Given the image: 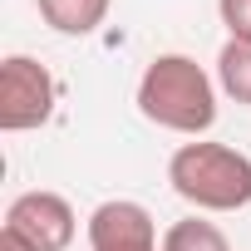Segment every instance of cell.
<instances>
[{
  "instance_id": "7",
  "label": "cell",
  "mask_w": 251,
  "mask_h": 251,
  "mask_svg": "<svg viewBox=\"0 0 251 251\" xmlns=\"http://www.w3.org/2000/svg\"><path fill=\"white\" fill-rule=\"evenodd\" d=\"M163 251H231L222 226L217 222H202V217H182L163 231Z\"/></svg>"
},
{
  "instance_id": "10",
  "label": "cell",
  "mask_w": 251,
  "mask_h": 251,
  "mask_svg": "<svg viewBox=\"0 0 251 251\" xmlns=\"http://www.w3.org/2000/svg\"><path fill=\"white\" fill-rule=\"evenodd\" d=\"M113 251H163V241L158 246H113Z\"/></svg>"
},
{
  "instance_id": "2",
  "label": "cell",
  "mask_w": 251,
  "mask_h": 251,
  "mask_svg": "<svg viewBox=\"0 0 251 251\" xmlns=\"http://www.w3.org/2000/svg\"><path fill=\"white\" fill-rule=\"evenodd\" d=\"M168 182L197 212H241L251 202V158L226 143L192 138L168 158Z\"/></svg>"
},
{
  "instance_id": "5",
  "label": "cell",
  "mask_w": 251,
  "mask_h": 251,
  "mask_svg": "<svg viewBox=\"0 0 251 251\" xmlns=\"http://www.w3.org/2000/svg\"><path fill=\"white\" fill-rule=\"evenodd\" d=\"M108 5L113 0H35L40 20L54 35H94L108 20Z\"/></svg>"
},
{
  "instance_id": "6",
  "label": "cell",
  "mask_w": 251,
  "mask_h": 251,
  "mask_svg": "<svg viewBox=\"0 0 251 251\" xmlns=\"http://www.w3.org/2000/svg\"><path fill=\"white\" fill-rule=\"evenodd\" d=\"M217 89L236 103H251V45L226 40L217 54Z\"/></svg>"
},
{
  "instance_id": "3",
  "label": "cell",
  "mask_w": 251,
  "mask_h": 251,
  "mask_svg": "<svg viewBox=\"0 0 251 251\" xmlns=\"http://www.w3.org/2000/svg\"><path fill=\"white\" fill-rule=\"evenodd\" d=\"M54 99H59V84L40 59L10 54L0 64V128L5 133H30L40 123H50Z\"/></svg>"
},
{
  "instance_id": "1",
  "label": "cell",
  "mask_w": 251,
  "mask_h": 251,
  "mask_svg": "<svg viewBox=\"0 0 251 251\" xmlns=\"http://www.w3.org/2000/svg\"><path fill=\"white\" fill-rule=\"evenodd\" d=\"M138 113L168 133L202 138L217 123V84L192 54H158L138 79Z\"/></svg>"
},
{
  "instance_id": "9",
  "label": "cell",
  "mask_w": 251,
  "mask_h": 251,
  "mask_svg": "<svg viewBox=\"0 0 251 251\" xmlns=\"http://www.w3.org/2000/svg\"><path fill=\"white\" fill-rule=\"evenodd\" d=\"M0 251H30V246H25L15 231H5V226H0Z\"/></svg>"
},
{
  "instance_id": "8",
  "label": "cell",
  "mask_w": 251,
  "mask_h": 251,
  "mask_svg": "<svg viewBox=\"0 0 251 251\" xmlns=\"http://www.w3.org/2000/svg\"><path fill=\"white\" fill-rule=\"evenodd\" d=\"M217 15H222L231 40L251 45V0H217Z\"/></svg>"
},
{
  "instance_id": "4",
  "label": "cell",
  "mask_w": 251,
  "mask_h": 251,
  "mask_svg": "<svg viewBox=\"0 0 251 251\" xmlns=\"http://www.w3.org/2000/svg\"><path fill=\"white\" fill-rule=\"evenodd\" d=\"M5 231H15L30 251H69V241L79 231V217L59 192L40 187V192H20L5 207Z\"/></svg>"
}]
</instances>
